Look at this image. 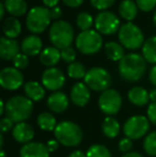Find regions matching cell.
Instances as JSON below:
<instances>
[{
  "label": "cell",
  "mask_w": 156,
  "mask_h": 157,
  "mask_svg": "<svg viewBox=\"0 0 156 157\" xmlns=\"http://www.w3.org/2000/svg\"><path fill=\"white\" fill-rule=\"evenodd\" d=\"M119 74L124 80L136 82L140 80L146 70V61L142 55L131 54L125 55L124 58L119 62Z\"/></svg>",
  "instance_id": "cell-1"
},
{
  "label": "cell",
  "mask_w": 156,
  "mask_h": 157,
  "mask_svg": "<svg viewBox=\"0 0 156 157\" xmlns=\"http://www.w3.org/2000/svg\"><path fill=\"white\" fill-rule=\"evenodd\" d=\"M33 112V101L27 96L15 95L6 103V117L14 123H21L31 117Z\"/></svg>",
  "instance_id": "cell-2"
},
{
  "label": "cell",
  "mask_w": 156,
  "mask_h": 157,
  "mask_svg": "<svg viewBox=\"0 0 156 157\" xmlns=\"http://www.w3.org/2000/svg\"><path fill=\"white\" fill-rule=\"evenodd\" d=\"M55 138L60 144L67 147H77L83 138V132L77 123L72 121H62L58 123L54 132Z\"/></svg>",
  "instance_id": "cell-3"
},
{
  "label": "cell",
  "mask_w": 156,
  "mask_h": 157,
  "mask_svg": "<svg viewBox=\"0 0 156 157\" xmlns=\"http://www.w3.org/2000/svg\"><path fill=\"white\" fill-rule=\"evenodd\" d=\"M74 29L67 21H56L51 24L48 32L50 43L58 49L71 47L74 41Z\"/></svg>",
  "instance_id": "cell-4"
},
{
  "label": "cell",
  "mask_w": 156,
  "mask_h": 157,
  "mask_svg": "<svg viewBox=\"0 0 156 157\" xmlns=\"http://www.w3.org/2000/svg\"><path fill=\"white\" fill-rule=\"evenodd\" d=\"M118 39L124 48L135 50L144 44V35L137 25L133 23L123 24L118 31Z\"/></svg>",
  "instance_id": "cell-5"
},
{
  "label": "cell",
  "mask_w": 156,
  "mask_h": 157,
  "mask_svg": "<svg viewBox=\"0 0 156 157\" xmlns=\"http://www.w3.org/2000/svg\"><path fill=\"white\" fill-rule=\"evenodd\" d=\"M51 19L50 10L46 6H34L30 9L26 17V26L32 34H40L48 28Z\"/></svg>",
  "instance_id": "cell-6"
},
{
  "label": "cell",
  "mask_w": 156,
  "mask_h": 157,
  "mask_svg": "<svg viewBox=\"0 0 156 157\" xmlns=\"http://www.w3.org/2000/svg\"><path fill=\"white\" fill-rule=\"evenodd\" d=\"M75 45L82 55H87V56L94 55L100 52L103 46L102 34L96 30L92 29L81 31L76 37Z\"/></svg>",
  "instance_id": "cell-7"
},
{
  "label": "cell",
  "mask_w": 156,
  "mask_h": 157,
  "mask_svg": "<svg viewBox=\"0 0 156 157\" xmlns=\"http://www.w3.org/2000/svg\"><path fill=\"white\" fill-rule=\"evenodd\" d=\"M83 81L89 87V89L96 92H104L110 89L112 78L107 70L95 66L88 70Z\"/></svg>",
  "instance_id": "cell-8"
},
{
  "label": "cell",
  "mask_w": 156,
  "mask_h": 157,
  "mask_svg": "<svg viewBox=\"0 0 156 157\" xmlns=\"http://www.w3.org/2000/svg\"><path fill=\"white\" fill-rule=\"evenodd\" d=\"M149 129H150V121L148 117L141 114L128 118L123 125V132L125 137L129 138L131 140H138L143 138Z\"/></svg>",
  "instance_id": "cell-9"
},
{
  "label": "cell",
  "mask_w": 156,
  "mask_h": 157,
  "mask_svg": "<svg viewBox=\"0 0 156 157\" xmlns=\"http://www.w3.org/2000/svg\"><path fill=\"white\" fill-rule=\"evenodd\" d=\"M122 106V96L115 89H108L102 92L98 97V108L107 117L117 114Z\"/></svg>",
  "instance_id": "cell-10"
},
{
  "label": "cell",
  "mask_w": 156,
  "mask_h": 157,
  "mask_svg": "<svg viewBox=\"0 0 156 157\" xmlns=\"http://www.w3.org/2000/svg\"><path fill=\"white\" fill-rule=\"evenodd\" d=\"M94 27L98 33L103 35H111L120 29V19L115 13L103 11L96 15L94 19Z\"/></svg>",
  "instance_id": "cell-11"
},
{
  "label": "cell",
  "mask_w": 156,
  "mask_h": 157,
  "mask_svg": "<svg viewBox=\"0 0 156 157\" xmlns=\"http://www.w3.org/2000/svg\"><path fill=\"white\" fill-rule=\"evenodd\" d=\"M24 75L14 66H6L0 72V86L4 90L15 91L24 86Z\"/></svg>",
  "instance_id": "cell-12"
},
{
  "label": "cell",
  "mask_w": 156,
  "mask_h": 157,
  "mask_svg": "<svg viewBox=\"0 0 156 157\" xmlns=\"http://www.w3.org/2000/svg\"><path fill=\"white\" fill-rule=\"evenodd\" d=\"M42 85L45 89L52 92H58L65 83V75L57 67H49L42 74Z\"/></svg>",
  "instance_id": "cell-13"
},
{
  "label": "cell",
  "mask_w": 156,
  "mask_h": 157,
  "mask_svg": "<svg viewBox=\"0 0 156 157\" xmlns=\"http://www.w3.org/2000/svg\"><path fill=\"white\" fill-rule=\"evenodd\" d=\"M70 98L77 107H85L91 98L89 87L85 82H76L71 89Z\"/></svg>",
  "instance_id": "cell-14"
},
{
  "label": "cell",
  "mask_w": 156,
  "mask_h": 157,
  "mask_svg": "<svg viewBox=\"0 0 156 157\" xmlns=\"http://www.w3.org/2000/svg\"><path fill=\"white\" fill-rule=\"evenodd\" d=\"M69 105V96L61 91L54 92L47 98V107L54 113H63L67 110Z\"/></svg>",
  "instance_id": "cell-15"
},
{
  "label": "cell",
  "mask_w": 156,
  "mask_h": 157,
  "mask_svg": "<svg viewBox=\"0 0 156 157\" xmlns=\"http://www.w3.org/2000/svg\"><path fill=\"white\" fill-rule=\"evenodd\" d=\"M21 50V49L16 40L9 39V37L6 36H2L0 39V57L3 60L13 61Z\"/></svg>",
  "instance_id": "cell-16"
},
{
  "label": "cell",
  "mask_w": 156,
  "mask_h": 157,
  "mask_svg": "<svg viewBox=\"0 0 156 157\" xmlns=\"http://www.w3.org/2000/svg\"><path fill=\"white\" fill-rule=\"evenodd\" d=\"M12 137L17 142L26 144L32 142L34 138V129L31 125L26 122L17 123L12 130Z\"/></svg>",
  "instance_id": "cell-17"
},
{
  "label": "cell",
  "mask_w": 156,
  "mask_h": 157,
  "mask_svg": "<svg viewBox=\"0 0 156 157\" xmlns=\"http://www.w3.org/2000/svg\"><path fill=\"white\" fill-rule=\"evenodd\" d=\"M49 154L46 144L36 141L26 143L19 150L21 157H49Z\"/></svg>",
  "instance_id": "cell-18"
},
{
  "label": "cell",
  "mask_w": 156,
  "mask_h": 157,
  "mask_svg": "<svg viewBox=\"0 0 156 157\" xmlns=\"http://www.w3.org/2000/svg\"><path fill=\"white\" fill-rule=\"evenodd\" d=\"M42 47H43V43H42L41 37L36 34L26 36L21 45V52L28 57H34L36 55H40L43 50Z\"/></svg>",
  "instance_id": "cell-19"
},
{
  "label": "cell",
  "mask_w": 156,
  "mask_h": 157,
  "mask_svg": "<svg viewBox=\"0 0 156 157\" xmlns=\"http://www.w3.org/2000/svg\"><path fill=\"white\" fill-rule=\"evenodd\" d=\"M40 62L43 64L44 66L49 67H54L55 65H57L58 62L61 59V50L58 49L55 46H49L46 47L42 50V52L40 54Z\"/></svg>",
  "instance_id": "cell-20"
},
{
  "label": "cell",
  "mask_w": 156,
  "mask_h": 157,
  "mask_svg": "<svg viewBox=\"0 0 156 157\" xmlns=\"http://www.w3.org/2000/svg\"><path fill=\"white\" fill-rule=\"evenodd\" d=\"M128 101L137 107H143L150 101L149 92L142 87H133L127 93Z\"/></svg>",
  "instance_id": "cell-21"
},
{
  "label": "cell",
  "mask_w": 156,
  "mask_h": 157,
  "mask_svg": "<svg viewBox=\"0 0 156 157\" xmlns=\"http://www.w3.org/2000/svg\"><path fill=\"white\" fill-rule=\"evenodd\" d=\"M24 92L32 101H40L45 96V88L38 81H27L24 85Z\"/></svg>",
  "instance_id": "cell-22"
},
{
  "label": "cell",
  "mask_w": 156,
  "mask_h": 157,
  "mask_svg": "<svg viewBox=\"0 0 156 157\" xmlns=\"http://www.w3.org/2000/svg\"><path fill=\"white\" fill-rule=\"evenodd\" d=\"M2 31L6 37L9 39H16L21 32V21L16 18V17H6L3 21V25H2Z\"/></svg>",
  "instance_id": "cell-23"
},
{
  "label": "cell",
  "mask_w": 156,
  "mask_h": 157,
  "mask_svg": "<svg viewBox=\"0 0 156 157\" xmlns=\"http://www.w3.org/2000/svg\"><path fill=\"white\" fill-rule=\"evenodd\" d=\"M119 13H120L122 18L127 21V23H131L138 15V6L136 1L122 0L120 6H119Z\"/></svg>",
  "instance_id": "cell-24"
},
{
  "label": "cell",
  "mask_w": 156,
  "mask_h": 157,
  "mask_svg": "<svg viewBox=\"0 0 156 157\" xmlns=\"http://www.w3.org/2000/svg\"><path fill=\"white\" fill-rule=\"evenodd\" d=\"M6 10L11 16L21 17L26 14L28 10V4L26 0H4Z\"/></svg>",
  "instance_id": "cell-25"
},
{
  "label": "cell",
  "mask_w": 156,
  "mask_h": 157,
  "mask_svg": "<svg viewBox=\"0 0 156 157\" xmlns=\"http://www.w3.org/2000/svg\"><path fill=\"white\" fill-rule=\"evenodd\" d=\"M103 134L109 139L117 138L120 134V123L113 117H106L102 124Z\"/></svg>",
  "instance_id": "cell-26"
},
{
  "label": "cell",
  "mask_w": 156,
  "mask_h": 157,
  "mask_svg": "<svg viewBox=\"0 0 156 157\" xmlns=\"http://www.w3.org/2000/svg\"><path fill=\"white\" fill-rule=\"evenodd\" d=\"M36 123L39 127L44 132H55L57 125V120L51 112H41L36 118Z\"/></svg>",
  "instance_id": "cell-27"
},
{
  "label": "cell",
  "mask_w": 156,
  "mask_h": 157,
  "mask_svg": "<svg viewBox=\"0 0 156 157\" xmlns=\"http://www.w3.org/2000/svg\"><path fill=\"white\" fill-rule=\"evenodd\" d=\"M105 52L108 59L112 61H119L120 62L124 58V47L118 42H107L105 44Z\"/></svg>",
  "instance_id": "cell-28"
},
{
  "label": "cell",
  "mask_w": 156,
  "mask_h": 157,
  "mask_svg": "<svg viewBox=\"0 0 156 157\" xmlns=\"http://www.w3.org/2000/svg\"><path fill=\"white\" fill-rule=\"evenodd\" d=\"M141 52L146 62L156 65V35L149 37L144 42Z\"/></svg>",
  "instance_id": "cell-29"
},
{
  "label": "cell",
  "mask_w": 156,
  "mask_h": 157,
  "mask_svg": "<svg viewBox=\"0 0 156 157\" xmlns=\"http://www.w3.org/2000/svg\"><path fill=\"white\" fill-rule=\"evenodd\" d=\"M88 71L86 70V66L81 62H73L67 66V75L72 79H82L86 77Z\"/></svg>",
  "instance_id": "cell-30"
},
{
  "label": "cell",
  "mask_w": 156,
  "mask_h": 157,
  "mask_svg": "<svg viewBox=\"0 0 156 157\" xmlns=\"http://www.w3.org/2000/svg\"><path fill=\"white\" fill-rule=\"evenodd\" d=\"M94 23V19L92 15L88 12H80L76 18V25L81 31H87L90 30Z\"/></svg>",
  "instance_id": "cell-31"
},
{
  "label": "cell",
  "mask_w": 156,
  "mask_h": 157,
  "mask_svg": "<svg viewBox=\"0 0 156 157\" xmlns=\"http://www.w3.org/2000/svg\"><path fill=\"white\" fill-rule=\"evenodd\" d=\"M86 154L87 157H112L108 147L103 144H92Z\"/></svg>",
  "instance_id": "cell-32"
},
{
  "label": "cell",
  "mask_w": 156,
  "mask_h": 157,
  "mask_svg": "<svg viewBox=\"0 0 156 157\" xmlns=\"http://www.w3.org/2000/svg\"><path fill=\"white\" fill-rule=\"evenodd\" d=\"M143 150L148 155L156 156V130L146 137L143 140Z\"/></svg>",
  "instance_id": "cell-33"
},
{
  "label": "cell",
  "mask_w": 156,
  "mask_h": 157,
  "mask_svg": "<svg viewBox=\"0 0 156 157\" xmlns=\"http://www.w3.org/2000/svg\"><path fill=\"white\" fill-rule=\"evenodd\" d=\"M90 2L94 9L103 12V11H106L109 8H111L115 4L116 0H90Z\"/></svg>",
  "instance_id": "cell-34"
},
{
  "label": "cell",
  "mask_w": 156,
  "mask_h": 157,
  "mask_svg": "<svg viewBox=\"0 0 156 157\" xmlns=\"http://www.w3.org/2000/svg\"><path fill=\"white\" fill-rule=\"evenodd\" d=\"M13 64H14V67H16L17 70H24L29 64V58L23 52H19L13 60Z\"/></svg>",
  "instance_id": "cell-35"
},
{
  "label": "cell",
  "mask_w": 156,
  "mask_h": 157,
  "mask_svg": "<svg viewBox=\"0 0 156 157\" xmlns=\"http://www.w3.org/2000/svg\"><path fill=\"white\" fill-rule=\"evenodd\" d=\"M61 59H62L64 62L71 64L75 62L76 59V52L73 47H67L64 49L61 50Z\"/></svg>",
  "instance_id": "cell-36"
},
{
  "label": "cell",
  "mask_w": 156,
  "mask_h": 157,
  "mask_svg": "<svg viewBox=\"0 0 156 157\" xmlns=\"http://www.w3.org/2000/svg\"><path fill=\"white\" fill-rule=\"evenodd\" d=\"M136 3L142 12H151L156 9V0H136Z\"/></svg>",
  "instance_id": "cell-37"
},
{
  "label": "cell",
  "mask_w": 156,
  "mask_h": 157,
  "mask_svg": "<svg viewBox=\"0 0 156 157\" xmlns=\"http://www.w3.org/2000/svg\"><path fill=\"white\" fill-rule=\"evenodd\" d=\"M118 147H119V151L123 154H126L128 152H131V147H133V140H131L129 138H123L120 140L118 144Z\"/></svg>",
  "instance_id": "cell-38"
},
{
  "label": "cell",
  "mask_w": 156,
  "mask_h": 157,
  "mask_svg": "<svg viewBox=\"0 0 156 157\" xmlns=\"http://www.w3.org/2000/svg\"><path fill=\"white\" fill-rule=\"evenodd\" d=\"M14 122L11 120L8 117H4L0 120V129H1L2 134H6V132H9L11 130L12 132L13 128H14Z\"/></svg>",
  "instance_id": "cell-39"
},
{
  "label": "cell",
  "mask_w": 156,
  "mask_h": 157,
  "mask_svg": "<svg viewBox=\"0 0 156 157\" xmlns=\"http://www.w3.org/2000/svg\"><path fill=\"white\" fill-rule=\"evenodd\" d=\"M146 117L152 124L156 126V103H151L146 110Z\"/></svg>",
  "instance_id": "cell-40"
},
{
  "label": "cell",
  "mask_w": 156,
  "mask_h": 157,
  "mask_svg": "<svg viewBox=\"0 0 156 157\" xmlns=\"http://www.w3.org/2000/svg\"><path fill=\"white\" fill-rule=\"evenodd\" d=\"M63 3L65 6H67L69 8H72V9H75V8H78L80 6L81 4L83 3L85 0H62Z\"/></svg>",
  "instance_id": "cell-41"
},
{
  "label": "cell",
  "mask_w": 156,
  "mask_h": 157,
  "mask_svg": "<svg viewBox=\"0 0 156 157\" xmlns=\"http://www.w3.org/2000/svg\"><path fill=\"white\" fill-rule=\"evenodd\" d=\"M59 144H60V143H59L56 139H51V140L47 141V143H46V147H47L48 151H49L50 153H52V152H55V151H57V150H58Z\"/></svg>",
  "instance_id": "cell-42"
},
{
  "label": "cell",
  "mask_w": 156,
  "mask_h": 157,
  "mask_svg": "<svg viewBox=\"0 0 156 157\" xmlns=\"http://www.w3.org/2000/svg\"><path fill=\"white\" fill-rule=\"evenodd\" d=\"M61 14H62V10H61L60 6H55L50 10V15H51L52 19H58L60 18Z\"/></svg>",
  "instance_id": "cell-43"
},
{
  "label": "cell",
  "mask_w": 156,
  "mask_h": 157,
  "mask_svg": "<svg viewBox=\"0 0 156 157\" xmlns=\"http://www.w3.org/2000/svg\"><path fill=\"white\" fill-rule=\"evenodd\" d=\"M149 79H150V82L156 87V65H153L151 67L150 73H149Z\"/></svg>",
  "instance_id": "cell-44"
},
{
  "label": "cell",
  "mask_w": 156,
  "mask_h": 157,
  "mask_svg": "<svg viewBox=\"0 0 156 157\" xmlns=\"http://www.w3.org/2000/svg\"><path fill=\"white\" fill-rule=\"evenodd\" d=\"M43 1V4L46 6V8H55V6H58V3L60 0H42Z\"/></svg>",
  "instance_id": "cell-45"
},
{
  "label": "cell",
  "mask_w": 156,
  "mask_h": 157,
  "mask_svg": "<svg viewBox=\"0 0 156 157\" xmlns=\"http://www.w3.org/2000/svg\"><path fill=\"white\" fill-rule=\"evenodd\" d=\"M67 157H87V154L83 153V152L80 151V150H76V151L72 152Z\"/></svg>",
  "instance_id": "cell-46"
},
{
  "label": "cell",
  "mask_w": 156,
  "mask_h": 157,
  "mask_svg": "<svg viewBox=\"0 0 156 157\" xmlns=\"http://www.w3.org/2000/svg\"><path fill=\"white\" fill-rule=\"evenodd\" d=\"M121 157H143V156L140 153H138V152H128L126 154H123Z\"/></svg>",
  "instance_id": "cell-47"
},
{
  "label": "cell",
  "mask_w": 156,
  "mask_h": 157,
  "mask_svg": "<svg viewBox=\"0 0 156 157\" xmlns=\"http://www.w3.org/2000/svg\"><path fill=\"white\" fill-rule=\"evenodd\" d=\"M149 95H150V101L152 103H156V88H153L150 92H149Z\"/></svg>",
  "instance_id": "cell-48"
},
{
  "label": "cell",
  "mask_w": 156,
  "mask_h": 157,
  "mask_svg": "<svg viewBox=\"0 0 156 157\" xmlns=\"http://www.w3.org/2000/svg\"><path fill=\"white\" fill-rule=\"evenodd\" d=\"M6 6H4V3L3 2H1L0 3V21H2L4 17V14H6Z\"/></svg>",
  "instance_id": "cell-49"
},
{
  "label": "cell",
  "mask_w": 156,
  "mask_h": 157,
  "mask_svg": "<svg viewBox=\"0 0 156 157\" xmlns=\"http://www.w3.org/2000/svg\"><path fill=\"white\" fill-rule=\"evenodd\" d=\"M6 113V104L3 101H0V114H4Z\"/></svg>",
  "instance_id": "cell-50"
},
{
  "label": "cell",
  "mask_w": 156,
  "mask_h": 157,
  "mask_svg": "<svg viewBox=\"0 0 156 157\" xmlns=\"http://www.w3.org/2000/svg\"><path fill=\"white\" fill-rule=\"evenodd\" d=\"M0 147H3V136H0Z\"/></svg>",
  "instance_id": "cell-51"
},
{
  "label": "cell",
  "mask_w": 156,
  "mask_h": 157,
  "mask_svg": "<svg viewBox=\"0 0 156 157\" xmlns=\"http://www.w3.org/2000/svg\"><path fill=\"white\" fill-rule=\"evenodd\" d=\"M153 23H154V25H155V27H156V9H155V11H154V15H153Z\"/></svg>",
  "instance_id": "cell-52"
},
{
  "label": "cell",
  "mask_w": 156,
  "mask_h": 157,
  "mask_svg": "<svg viewBox=\"0 0 156 157\" xmlns=\"http://www.w3.org/2000/svg\"><path fill=\"white\" fill-rule=\"evenodd\" d=\"M0 157H8L6 154V152L3 151V150H1V153H0Z\"/></svg>",
  "instance_id": "cell-53"
}]
</instances>
